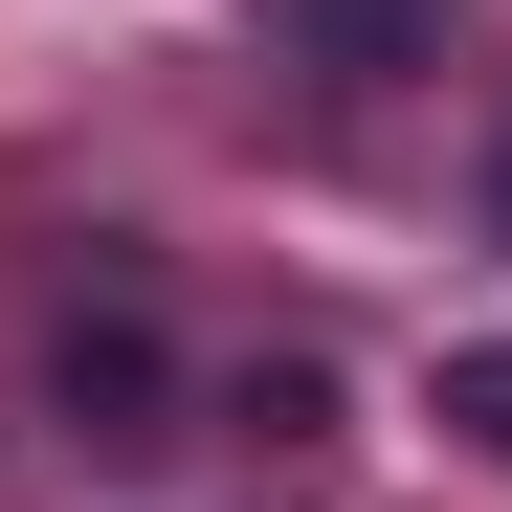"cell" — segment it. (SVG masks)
<instances>
[{"label": "cell", "mask_w": 512, "mask_h": 512, "mask_svg": "<svg viewBox=\"0 0 512 512\" xmlns=\"http://www.w3.org/2000/svg\"><path fill=\"white\" fill-rule=\"evenodd\" d=\"M446 446H490V468H512V334H468V357H446Z\"/></svg>", "instance_id": "3"}, {"label": "cell", "mask_w": 512, "mask_h": 512, "mask_svg": "<svg viewBox=\"0 0 512 512\" xmlns=\"http://www.w3.org/2000/svg\"><path fill=\"white\" fill-rule=\"evenodd\" d=\"M490 245H512V134H490Z\"/></svg>", "instance_id": "4"}, {"label": "cell", "mask_w": 512, "mask_h": 512, "mask_svg": "<svg viewBox=\"0 0 512 512\" xmlns=\"http://www.w3.org/2000/svg\"><path fill=\"white\" fill-rule=\"evenodd\" d=\"M268 23L312 67H357V90H401V67H446V0H268Z\"/></svg>", "instance_id": "2"}, {"label": "cell", "mask_w": 512, "mask_h": 512, "mask_svg": "<svg viewBox=\"0 0 512 512\" xmlns=\"http://www.w3.org/2000/svg\"><path fill=\"white\" fill-rule=\"evenodd\" d=\"M45 401H67V446H179V357H156V312H67L45 334Z\"/></svg>", "instance_id": "1"}]
</instances>
